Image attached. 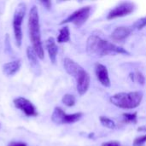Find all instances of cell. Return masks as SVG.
<instances>
[{"mask_svg":"<svg viewBox=\"0 0 146 146\" xmlns=\"http://www.w3.org/2000/svg\"><path fill=\"white\" fill-rule=\"evenodd\" d=\"M63 66L66 72L73 77H75L79 74V72L83 68L81 66H80L77 62H75L74 60L70 58H65L63 60Z\"/></svg>","mask_w":146,"mask_h":146,"instance_id":"8fae6325","label":"cell"},{"mask_svg":"<svg viewBox=\"0 0 146 146\" xmlns=\"http://www.w3.org/2000/svg\"><path fill=\"white\" fill-rule=\"evenodd\" d=\"M135 9L134 3L131 2H121L114 9H112L108 14V20L115 19L118 17H123L130 15Z\"/></svg>","mask_w":146,"mask_h":146,"instance_id":"8992f818","label":"cell"},{"mask_svg":"<svg viewBox=\"0 0 146 146\" xmlns=\"http://www.w3.org/2000/svg\"><path fill=\"white\" fill-rule=\"evenodd\" d=\"M70 40V31L68 27L65 26L62 27L59 31V34L57 36V42L60 44L67 43Z\"/></svg>","mask_w":146,"mask_h":146,"instance_id":"9a60e30c","label":"cell"},{"mask_svg":"<svg viewBox=\"0 0 146 146\" xmlns=\"http://www.w3.org/2000/svg\"><path fill=\"white\" fill-rule=\"evenodd\" d=\"M131 76H132V80L136 81L139 85H144L145 82V78L143 75V74L140 73V72H136V73L131 74Z\"/></svg>","mask_w":146,"mask_h":146,"instance_id":"ffe728a7","label":"cell"},{"mask_svg":"<svg viewBox=\"0 0 146 146\" xmlns=\"http://www.w3.org/2000/svg\"><path fill=\"white\" fill-rule=\"evenodd\" d=\"M65 115H66V113L63 111L62 109L59 107H56L51 115V120L56 124H63Z\"/></svg>","mask_w":146,"mask_h":146,"instance_id":"5bb4252c","label":"cell"},{"mask_svg":"<svg viewBox=\"0 0 146 146\" xmlns=\"http://www.w3.org/2000/svg\"><path fill=\"white\" fill-rule=\"evenodd\" d=\"M14 105L21 110L27 116H36L38 115L35 106L25 98H16L14 99Z\"/></svg>","mask_w":146,"mask_h":146,"instance_id":"52a82bcc","label":"cell"},{"mask_svg":"<svg viewBox=\"0 0 146 146\" xmlns=\"http://www.w3.org/2000/svg\"><path fill=\"white\" fill-rule=\"evenodd\" d=\"M8 146H27V144L22 143V142H11L9 143Z\"/></svg>","mask_w":146,"mask_h":146,"instance_id":"cb8c5ba5","label":"cell"},{"mask_svg":"<svg viewBox=\"0 0 146 146\" xmlns=\"http://www.w3.org/2000/svg\"><path fill=\"white\" fill-rule=\"evenodd\" d=\"M83 114L82 113H74V114H70V115H67L64 117V121H63V124H71V123H74L78 121H80L82 117Z\"/></svg>","mask_w":146,"mask_h":146,"instance_id":"e0dca14e","label":"cell"},{"mask_svg":"<svg viewBox=\"0 0 146 146\" xmlns=\"http://www.w3.org/2000/svg\"><path fill=\"white\" fill-rule=\"evenodd\" d=\"M91 14V7L86 6L79 9L78 10L72 13L68 17H67L65 20H63L60 24H66V23H73L77 27H80L83 26L86 21L88 20Z\"/></svg>","mask_w":146,"mask_h":146,"instance_id":"5b68a950","label":"cell"},{"mask_svg":"<svg viewBox=\"0 0 146 146\" xmlns=\"http://www.w3.org/2000/svg\"><path fill=\"white\" fill-rule=\"evenodd\" d=\"M131 32L132 30L128 27H118L113 31L111 34V38L115 41L121 42L129 37V35L131 34Z\"/></svg>","mask_w":146,"mask_h":146,"instance_id":"30bf717a","label":"cell"},{"mask_svg":"<svg viewBox=\"0 0 146 146\" xmlns=\"http://www.w3.org/2000/svg\"><path fill=\"white\" fill-rule=\"evenodd\" d=\"M95 73L97 75V78L98 80V81L105 87H110L111 85L110 82V75H109V72L107 68L101 64V63H98L96 64L95 67Z\"/></svg>","mask_w":146,"mask_h":146,"instance_id":"9c48e42d","label":"cell"},{"mask_svg":"<svg viewBox=\"0 0 146 146\" xmlns=\"http://www.w3.org/2000/svg\"><path fill=\"white\" fill-rule=\"evenodd\" d=\"M27 56L28 58V61L30 62V64L32 65L33 68H36L38 67V56L35 53V51L33 50V49L32 47H28L27 49Z\"/></svg>","mask_w":146,"mask_h":146,"instance_id":"2e32d148","label":"cell"},{"mask_svg":"<svg viewBox=\"0 0 146 146\" xmlns=\"http://www.w3.org/2000/svg\"><path fill=\"white\" fill-rule=\"evenodd\" d=\"M86 51L91 56L99 57L112 54H128V52L123 48L104 40L95 34L91 35L88 38L86 43Z\"/></svg>","mask_w":146,"mask_h":146,"instance_id":"6da1fadb","label":"cell"},{"mask_svg":"<svg viewBox=\"0 0 146 146\" xmlns=\"http://www.w3.org/2000/svg\"><path fill=\"white\" fill-rule=\"evenodd\" d=\"M41 3H42L43 5H44V7H45L46 9H50V7H51V2H50V1H42Z\"/></svg>","mask_w":146,"mask_h":146,"instance_id":"484cf974","label":"cell"},{"mask_svg":"<svg viewBox=\"0 0 146 146\" xmlns=\"http://www.w3.org/2000/svg\"><path fill=\"white\" fill-rule=\"evenodd\" d=\"M21 66V63L20 60H15V61L7 62L3 66V74L7 76H13L20 70Z\"/></svg>","mask_w":146,"mask_h":146,"instance_id":"4fadbf2b","label":"cell"},{"mask_svg":"<svg viewBox=\"0 0 146 146\" xmlns=\"http://www.w3.org/2000/svg\"><path fill=\"white\" fill-rule=\"evenodd\" d=\"M123 119L126 122L128 123H136L137 122V113H126L123 114Z\"/></svg>","mask_w":146,"mask_h":146,"instance_id":"44dd1931","label":"cell"},{"mask_svg":"<svg viewBox=\"0 0 146 146\" xmlns=\"http://www.w3.org/2000/svg\"><path fill=\"white\" fill-rule=\"evenodd\" d=\"M62 102L68 107H72L75 104V98L71 94H65L62 97Z\"/></svg>","mask_w":146,"mask_h":146,"instance_id":"ac0fdd59","label":"cell"},{"mask_svg":"<svg viewBox=\"0 0 146 146\" xmlns=\"http://www.w3.org/2000/svg\"><path fill=\"white\" fill-rule=\"evenodd\" d=\"M146 142V135L138 137L133 141V146H142Z\"/></svg>","mask_w":146,"mask_h":146,"instance_id":"603a6c76","label":"cell"},{"mask_svg":"<svg viewBox=\"0 0 146 146\" xmlns=\"http://www.w3.org/2000/svg\"><path fill=\"white\" fill-rule=\"evenodd\" d=\"M27 13V5L24 3H21L17 5L14 16H13V31L17 47H21L22 41V23Z\"/></svg>","mask_w":146,"mask_h":146,"instance_id":"277c9868","label":"cell"},{"mask_svg":"<svg viewBox=\"0 0 146 146\" xmlns=\"http://www.w3.org/2000/svg\"><path fill=\"white\" fill-rule=\"evenodd\" d=\"M143 99V93L140 92H120L113 95L110 98V103L115 106L125 109L132 110L139 107Z\"/></svg>","mask_w":146,"mask_h":146,"instance_id":"3957f363","label":"cell"},{"mask_svg":"<svg viewBox=\"0 0 146 146\" xmlns=\"http://www.w3.org/2000/svg\"><path fill=\"white\" fill-rule=\"evenodd\" d=\"M28 32L29 38L32 44V48L41 60L44 58V50L40 35L39 15L37 6H33L28 15Z\"/></svg>","mask_w":146,"mask_h":146,"instance_id":"7a4b0ae2","label":"cell"},{"mask_svg":"<svg viewBox=\"0 0 146 146\" xmlns=\"http://www.w3.org/2000/svg\"><path fill=\"white\" fill-rule=\"evenodd\" d=\"M76 80V87L77 92L80 96H83L86 93L90 86V76L88 73L82 68L79 74L74 77Z\"/></svg>","mask_w":146,"mask_h":146,"instance_id":"ba28073f","label":"cell"},{"mask_svg":"<svg viewBox=\"0 0 146 146\" xmlns=\"http://www.w3.org/2000/svg\"><path fill=\"white\" fill-rule=\"evenodd\" d=\"M100 121L102 123V125L107 128L110 129H114L115 127V123L114 121H112L111 119L106 117V116H101L100 117Z\"/></svg>","mask_w":146,"mask_h":146,"instance_id":"d6986e66","label":"cell"},{"mask_svg":"<svg viewBox=\"0 0 146 146\" xmlns=\"http://www.w3.org/2000/svg\"><path fill=\"white\" fill-rule=\"evenodd\" d=\"M146 27V16L145 17H142L140 19H139L138 21H136L133 24V28L137 29V30H141L144 27Z\"/></svg>","mask_w":146,"mask_h":146,"instance_id":"7402d4cb","label":"cell"},{"mask_svg":"<svg viewBox=\"0 0 146 146\" xmlns=\"http://www.w3.org/2000/svg\"><path fill=\"white\" fill-rule=\"evenodd\" d=\"M46 49H47L48 55H49L50 62L52 63H55L56 62L58 47H57V45L56 44V40L53 37H50L46 40Z\"/></svg>","mask_w":146,"mask_h":146,"instance_id":"7c38bea8","label":"cell"},{"mask_svg":"<svg viewBox=\"0 0 146 146\" xmlns=\"http://www.w3.org/2000/svg\"><path fill=\"white\" fill-rule=\"evenodd\" d=\"M139 131H140V132H145V131H146V126H143V127H139Z\"/></svg>","mask_w":146,"mask_h":146,"instance_id":"4316f807","label":"cell"},{"mask_svg":"<svg viewBox=\"0 0 146 146\" xmlns=\"http://www.w3.org/2000/svg\"><path fill=\"white\" fill-rule=\"evenodd\" d=\"M102 146H121L119 145V143L117 142H114V141H111V142H107V143H104Z\"/></svg>","mask_w":146,"mask_h":146,"instance_id":"d4e9b609","label":"cell"}]
</instances>
